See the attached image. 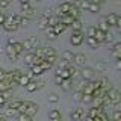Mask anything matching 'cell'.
Wrapping results in <instances>:
<instances>
[{"mask_svg": "<svg viewBox=\"0 0 121 121\" xmlns=\"http://www.w3.org/2000/svg\"><path fill=\"white\" fill-rule=\"evenodd\" d=\"M26 89H27L29 92H33V91H36V89H38V85H36V82H35V80L29 82V85L26 86Z\"/></svg>", "mask_w": 121, "mask_h": 121, "instance_id": "obj_39", "label": "cell"}, {"mask_svg": "<svg viewBox=\"0 0 121 121\" xmlns=\"http://www.w3.org/2000/svg\"><path fill=\"white\" fill-rule=\"evenodd\" d=\"M2 27L5 29L6 32H15V30L20 27V26H18L17 23L14 21V17L11 15V17H6V21H5V24H3Z\"/></svg>", "mask_w": 121, "mask_h": 121, "instance_id": "obj_3", "label": "cell"}, {"mask_svg": "<svg viewBox=\"0 0 121 121\" xmlns=\"http://www.w3.org/2000/svg\"><path fill=\"white\" fill-rule=\"evenodd\" d=\"M33 60H35V53H33V52H29L27 55L24 56V62L29 64V65L32 67V65H33Z\"/></svg>", "mask_w": 121, "mask_h": 121, "instance_id": "obj_26", "label": "cell"}, {"mask_svg": "<svg viewBox=\"0 0 121 121\" xmlns=\"http://www.w3.org/2000/svg\"><path fill=\"white\" fill-rule=\"evenodd\" d=\"M92 77H94V70H92V68L83 67V70H82V79H85V80L91 82V80H92Z\"/></svg>", "mask_w": 121, "mask_h": 121, "instance_id": "obj_8", "label": "cell"}, {"mask_svg": "<svg viewBox=\"0 0 121 121\" xmlns=\"http://www.w3.org/2000/svg\"><path fill=\"white\" fill-rule=\"evenodd\" d=\"M60 88H62L64 91H71L73 89V80H64L62 82V85H60Z\"/></svg>", "mask_w": 121, "mask_h": 121, "instance_id": "obj_28", "label": "cell"}, {"mask_svg": "<svg viewBox=\"0 0 121 121\" xmlns=\"http://www.w3.org/2000/svg\"><path fill=\"white\" fill-rule=\"evenodd\" d=\"M11 5V2H8V0H0V9L2 8H8Z\"/></svg>", "mask_w": 121, "mask_h": 121, "instance_id": "obj_51", "label": "cell"}, {"mask_svg": "<svg viewBox=\"0 0 121 121\" xmlns=\"http://www.w3.org/2000/svg\"><path fill=\"white\" fill-rule=\"evenodd\" d=\"M6 103H8V100H5V98H3L2 95H0V109H2V108H5V106H6Z\"/></svg>", "mask_w": 121, "mask_h": 121, "instance_id": "obj_54", "label": "cell"}, {"mask_svg": "<svg viewBox=\"0 0 121 121\" xmlns=\"http://www.w3.org/2000/svg\"><path fill=\"white\" fill-rule=\"evenodd\" d=\"M86 44H88L91 48H98V45H100V43L92 36H86Z\"/></svg>", "mask_w": 121, "mask_h": 121, "instance_id": "obj_22", "label": "cell"}, {"mask_svg": "<svg viewBox=\"0 0 121 121\" xmlns=\"http://www.w3.org/2000/svg\"><path fill=\"white\" fill-rule=\"evenodd\" d=\"M95 26H97V29H98V30H101V32H104V33H108V32H109V27H111V26L108 24V21H106L104 18H101L100 23H98V24H95Z\"/></svg>", "mask_w": 121, "mask_h": 121, "instance_id": "obj_12", "label": "cell"}, {"mask_svg": "<svg viewBox=\"0 0 121 121\" xmlns=\"http://www.w3.org/2000/svg\"><path fill=\"white\" fill-rule=\"evenodd\" d=\"M56 76H60L64 80H71V76L68 73V70H59V68H56Z\"/></svg>", "mask_w": 121, "mask_h": 121, "instance_id": "obj_18", "label": "cell"}, {"mask_svg": "<svg viewBox=\"0 0 121 121\" xmlns=\"http://www.w3.org/2000/svg\"><path fill=\"white\" fill-rule=\"evenodd\" d=\"M45 33H47V38H50V39H55L56 38V33L53 32V27H50V26L45 29Z\"/></svg>", "mask_w": 121, "mask_h": 121, "instance_id": "obj_42", "label": "cell"}, {"mask_svg": "<svg viewBox=\"0 0 121 121\" xmlns=\"http://www.w3.org/2000/svg\"><path fill=\"white\" fill-rule=\"evenodd\" d=\"M52 56H56L55 48H52V47H44V60L47 59V58H52Z\"/></svg>", "mask_w": 121, "mask_h": 121, "instance_id": "obj_25", "label": "cell"}, {"mask_svg": "<svg viewBox=\"0 0 121 121\" xmlns=\"http://www.w3.org/2000/svg\"><path fill=\"white\" fill-rule=\"evenodd\" d=\"M36 112H38V106L35 103H32V101H21L18 113H26L29 117H33V115H36Z\"/></svg>", "mask_w": 121, "mask_h": 121, "instance_id": "obj_2", "label": "cell"}, {"mask_svg": "<svg viewBox=\"0 0 121 121\" xmlns=\"http://www.w3.org/2000/svg\"><path fill=\"white\" fill-rule=\"evenodd\" d=\"M101 112H104V109L103 108H91V109H88V112H86V117L88 118H95V117H98Z\"/></svg>", "mask_w": 121, "mask_h": 121, "instance_id": "obj_10", "label": "cell"}, {"mask_svg": "<svg viewBox=\"0 0 121 121\" xmlns=\"http://www.w3.org/2000/svg\"><path fill=\"white\" fill-rule=\"evenodd\" d=\"M12 45H14L15 52H17V55H21V53L24 52V47H23V44H21V43H18V41H15Z\"/></svg>", "mask_w": 121, "mask_h": 121, "instance_id": "obj_33", "label": "cell"}, {"mask_svg": "<svg viewBox=\"0 0 121 121\" xmlns=\"http://www.w3.org/2000/svg\"><path fill=\"white\" fill-rule=\"evenodd\" d=\"M21 44H23V47H24V50L30 52V50H33V48H36V45H38V41H36V38L30 36V38H27V39H24Z\"/></svg>", "mask_w": 121, "mask_h": 121, "instance_id": "obj_4", "label": "cell"}, {"mask_svg": "<svg viewBox=\"0 0 121 121\" xmlns=\"http://www.w3.org/2000/svg\"><path fill=\"white\" fill-rule=\"evenodd\" d=\"M104 20L108 21L109 26H117V20H118V15L117 14H109L108 17H104Z\"/></svg>", "mask_w": 121, "mask_h": 121, "instance_id": "obj_17", "label": "cell"}, {"mask_svg": "<svg viewBox=\"0 0 121 121\" xmlns=\"http://www.w3.org/2000/svg\"><path fill=\"white\" fill-rule=\"evenodd\" d=\"M15 121H32V117L26 115V113H18L17 118H15Z\"/></svg>", "mask_w": 121, "mask_h": 121, "instance_id": "obj_35", "label": "cell"}, {"mask_svg": "<svg viewBox=\"0 0 121 121\" xmlns=\"http://www.w3.org/2000/svg\"><path fill=\"white\" fill-rule=\"evenodd\" d=\"M95 32H97V26L95 24H92V26H89L88 30H86V33H88V36H95Z\"/></svg>", "mask_w": 121, "mask_h": 121, "instance_id": "obj_40", "label": "cell"}, {"mask_svg": "<svg viewBox=\"0 0 121 121\" xmlns=\"http://www.w3.org/2000/svg\"><path fill=\"white\" fill-rule=\"evenodd\" d=\"M101 5H103V2H100V0H94V2H89V12H100L101 9Z\"/></svg>", "mask_w": 121, "mask_h": 121, "instance_id": "obj_11", "label": "cell"}, {"mask_svg": "<svg viewBox=\"0 0 121 121\" xmlns=\"http://www.w3.org/2000/svg\"><path fill=\"white\" fill-rule=\"evenodd\" d=\"M36 85H38V89H41V88L44 86V82H43V80H39V82H36Z\"/></svg>", "mask_w": 121, "mask_h": 121, "instance_id": "obj_57", "label": "cell"}, {"mask_svg": "<svg viewBox=\"0 0 121 121\" xmlns=\"http://www.w3.org/2000/svg\"><path fill=\"white\" fill-rule=\"evenodd\" d=\"M5 53L8 55V58H9L11 60H17V58H18V55H17V52H15L12 44H8L5 47Z\"/></svg>", "mask_w": 121, "mask_h": 121, "instance_id": "obj_7", "label": "cell"}, {"mask_svg": "<svg viewBox=\"0 0 121 121\" xmlns=\"http://www.w3.org/2000/svg\"><path fill=\"white\" fill-rule=\"evenodd\" d=\"M20 106H21V100H14V101H11V103H8V108H9V109H15V111H18Z\"/></svg>", "mask_w": 121, "mask_h": 121, "instance_id": "obj_31", "label": "cell"}, {"mask_svg": "<svg viewBox=\"0 0 121 121\" xmlns=\"http://www.w3.org/2000/svg\"><path fill=\"white\" fill-rule=\"evenodd\" d=\"M111 53H120L121 55V43H113L112 48H111Z\"/></svg>", "mask_w": 121, "mask_h": 121, "instance_id": "obj_41", "label": "cell"}, {"mask_svg": "<svg viewBox=\"0 0 121 121\" xmlns=\"http://www.w3.org/2000/svg\"><path fill=\"white\" fill-rule=\"evenodd\" d=\"M70 43L73 45H80L83 43V33L82 32H71Z\"/></svg>", "mask_w": 121, "mask_h": 121, "instance_id": "obj_6", "label": "cell"}, {"mask_svg": "<svg viewBox=\"0 0 121 121\" xmlns=\"http://www.w3.org/2000/svg\"><path fill=\"white\" fill-rule=\"evenodd\" d=\"M65 29H67V26H65V24H62V23L59 21V24H56L55 27H53V32L56 33V36H58V35H60L62 32H65Z\"/></svg>", "mask_w": 121, "mask_h": 121, "instance_id": "obj_24", "label": "cell"}, {"mask_svg": "<svg viewBox=\"0 0 121 121\" xmlns=\"http://www.w3.org/2000/svg\"><path fill=\"white\" fill-rule=\"evenodd\" d=\"M62 59L65 60V62H68V64H73V60H74V53L70 52V50H65V52L62 53Z\"/></svg>", "mask_w": 121, "mask_h": 121, "instance_id": "obj_14", "label": "cell"}, {"mask_svg": "<svg viewBox=\"0 0 121 121\" xmlns=\"http://www.w3.org/2000/svg\"><path fill=\"white\" fill-rule=\"evenodd\" d=\"M71 118H73V121H82L83 118H86V112L82 108H76L71 112Z\"/></svg>", "mask_w": 121, "mask_h": 121, "instance_id": "obj_5", "label": "cell"}, {"mask_svg": "<svg viewBox=\"0 0 121 121\" xmlns=\"http://www.w3.org/2000/svg\"><path fill=\"white\" fill-rule=\"evenodd\" d=\"M76 3H77V8L80 9V12L83 9H85V11L89 9V2H76Z\"/></svg>", "mask_w": 121, "mask_h": 121, "instance_id": "obj_36", "label": "cell"}, {"mask_svg": "<svg viewBox=\"0 0 121 121\" xmlns=\"http://www.w3.org/2000/svg\"><path fill=\"white\" fill-rule=\"evenodd\" d=\"M0 70H2V68H0Z\"/></svg>", "mask_w": 121, "mask_h": 121, "instance_id": "obj_62", "label": "cell"}, {"mask_svg": "<svg viewBox=\"0 0 121 121\" xmlns=\"http://www.w3.org/2000/svg\"><path fill=\"white\" fill-rule=\"evenodd\" d=\"M20 6H21V9H29V8H32V5H30L27 0H21V2H20Z\"/></svg>", "mask_w": 121, "mask_h": 121, "instance_id": "obj_45", "label": "cell"}, {"mask_svg": "<svg viewBox=\"0 0 121 121\" xmlns=\"http://www.w3.org/2000/svg\"><path fill=\"white\" fill-rule=\"evenodd\" d=\"M56 24H59V17L53 15V17H50V18H48V26H50V27H55Z\"/></svg>", "mask_w": 121, "mask_h": 121, "instance_id": "obj_37", "label": "cell"}, {"mask_svg": "<svg viewBox=\"0 0 121 121\" xmlns=\"http://www.w3.org/2000/svg\"><path fill=\"white\" fill-rule=\"evenodd\" d=\"M82 97H83V92H80V91H76L74 100H76V101H82Z\"/></svg>", "mask_w": 121, "mask_h": 121, "instance_id": "obj_48", "label": "cell"}, {"mask_svg": "<svg viewBox=\"0 0 121 121\" xmlns=\"http://www.w3.org/2000/svg\"><path fill=\"white\" fill-rule=\"evenodd\" d=\"M71 27H73V32H82V21L76 20L73 24H71Z\"/></svg>", "mask_w": 121, "mask_h": 121, "instance_id": "obj_32", "label": "cell"}, {"mask_svg": "<svg viewBox=\"0 0 121 121\" xmlns=\"http://www.w3.org/2000/svg\"><path fill=\"white\" fill-rule=\"evenodd\" d=\"M120 101H121V92L118 89L112 88L106 92V95H104V104L106 106L108 104H118Z\"/></svg>", "mask_w": 121, "mask_h": 121, "instance_id": "obj_1", "label": "cell"}, {"mask_svg": "<svg viewBox=\"0 0 121 121\" xmlns=\"http://www.w3.org/2000/svg\"><path fill=\"white\" fill-rule=\"evenodd\" d=\"M73 62L76 64V67H85V62H86L85 55H83V53H76Z\"/></svg>", "mask_w": 121, "mask_h": 121, "instance_id": "obj_9", "label": "cell"}, {"mask_svg": "<svg viewBox=\"0 0 121 121\" xmlns=\"http://www.w3.org/2000/svg\"><path fill=\"white\" fill-rule=\"evenodd\" d=\"M115 67L118 68V70H121V59H117L115 60Z\"/></svg>", "mask_w": 121, "mask_h": 121, "instance_id": "obj_56", "label": "cell"}, {"mask_svg": "<svg viewBox=\"0 0 121 121\" xmlns=\"http://www.w3.org/2000/svg\"><path fill=\"white\" fill-rule=\"evenodd\" d=\"M6 76H8V71H5V70H0V82L6 80Z\"/></svg>", "mask_w": 121, "mask_h": 121, "instance_id": "obj_50", "label": "cell"}, {"mask_svg": "<svg viewBox=\"0 0 121 121\" xmlns=\"http://www.w3.org/2000/svg\"><path fill=\"white\" fill-rule=\"evenodd\" d=\"M0 95H2L3 98H5V100H8V98H9L11 95H12V89H6V91H2V92H0Z\"/></svg>", "mask_w": 121, "mask_h": 121, "instance_id": "obj_43", "label": "cell"}, {"mask_svg": "<svg viewBox=\"0 0 121 121\" xmlns=\"http://www.w3.org/2000/svg\"><path fill=\"white\" fill-rule=\"evenodd\" d=\"M30 68H32L30 71L33 73V76H39V74H43V73H44L43 68H41V65H32Z\"/></svg>", "mask_w": 121, "mask_h": 121, "instance_id": "obj_34", "label": "cell"}, {"mask_svg": "<svg viewBox=\"0 0 121 121\" xmlns=\"http://www.w3.org/2000/svg\"><path fill=\"white\" fill-rule=\"evenodd\" d=\"M47 100H48V103H58V101H59V97H58V94L52 92V94H48Z\"/></svg>", "mask_w": 121, "mask_h": 121, "instance_id": "obj_38", "label": "cell"}, {"mask_svg": "<svg viewBox=\"0 0 121 121\" xmlns=\"http://www.w3.org/2000/svg\"><path fill=\"white\" fill-rule=\"evenodd\" d=\"M53 121H62V120H53Z\"/></svg>", "mask_w": 121, "mask_h": 121, "instance_id": "obj_60", "label": "cell"}, {"mask_svg": "<svg viewBox=\"0 0 121 121\" xmlns=\"http://www.w3.org/2000/svg\"><path fill=\"white\" fill-rule=\"evenodd\" d=\"M98 82H100V88H101V89H106V91L112 89V83L109 82L106 77H101V79H98Z\"/></svg>", "mask_w": 121, "mask_h": 121, "instance_id": "obj_13", "label": "cell"}, {"mask_svg": "<svg viewBox=\"0 0 121 121\" xmlns=\"http://www.w3.org/2000/svg\"><path fill=\"white\" fill-rule=\"evenodd\" d=\"M3 52H5V50H3V48H0V55H2V53H3Z\"/></svg>", "mask_w": 121, "mask_h": 121, "instance_id": "obj_59", "label": "cell"}, {"mask_svg": "<svg viewBox=\"0 0 121 121\" xmlns=\"http://www.w3.org/2000/svg\"><path fill=\"white\" fill-rule=\"evenodd\" d=\"M67 70H68V73H70V76H71V80H74V79L79 77V71H77V67H76V65L70 64V67H68Z\"/></svg>", "mask_w": 121, "mask_h": 121, "instance_id": "obj_15", "label": "cell"}, {"mask_svg": "<svg viewBox=\"0 0 121 121\" xmlns=\"http://www.w3.org/2000/svg\"><path fill=\"white\" fill-rule=\"evenodd\" d=\"M53 65L52 64H48L47 60H43V64H41V68H43V71H47V70H50Z\"/></svg>", "mask_w": 121, "mask_h": 121, "instance_id": "obj_46", "label": "cell"}, {"mask_svg": "<svg viewBox=\"0 0 121 121\" xmlns=\"http://www.w3.org/2000/svg\"><path fill=\"white\" fill-rule=\"evenodd\" d=\"M112 121H121V111H115L113 112V117H112Z\"/></svg>", "mask_w": 121, "mask_h": 121, "instance_id": "obj_47", "label": "cell"}, {"mask_svg": "<svg viewBox=\"0 0 121 121\" xmlns=\"http://www.w3.org/2000/svg\"><path fill=\"white\" fill-rule=\"evenodd\" d=\"M48 118H50L52 121L53 120H62V115H60V112L58 111V109H52V111L48 112Z\"/></svg>", "mask_w": 121, "mask_h": 121, "instance_id": "obj_21", "label": "cell"}, {"mask_svg": "<svg viewBox=\"0 0 121 121\" xmlns=\"http://www.w3.org/2000/svg\"><path fill=\"white\" fill-rule=\"evenodd\" d=\"M104 43H108V44H109V43H113V35H112V33H109V32L106 33V39H104Z\"/></svg>", "mask_w": 121, "mask_h": 121, "instance_id": "obj_49", "label": "cell"}, {"mask_svg": "<svg viewBox=\"0 0 121 121\" xmlns=\"http://www.w3.org/2000/svg\"><path fill=\"white\" fill-rule=\"evenodd\" d=\"M86 85H88V80H85V79H80V80L77 82V85H76V91H80V92H83V89H85Z\"/></svg>", "mask_w": 121, "mask_h": 121, "instance_id": "obj_27", "label": "cell"}, {"mask_svg": "<svg viewBox=\"0 0 121 121\" xmlns=\"http://www.w3.org/2000/svg\"><path fill=\"white\" fill-rule=\"evenodd\" d=\"M17 115H18V111H15V109H9L8 108L6 109V112H5V118H17Z\"/></svg>", "mask_w": 121, "mask_h": 121, "instance_id": "obj_30", "label": "cell"}, {"mask_svg": "<svg viewBox=\"0 0 121 121\" xmlns=\"http://www.w3.org/2000/svg\"><path fill=\"white\" fill-rule=\"evenodd\" d=\"M94 38H95V39L98 41V43L101 44V43H104V39H106V33L97 29V32H95V36H94Z\"/></svg>", "mask_w": 121, "mask_h": 121, "instance_id": "obj_29", "label": "cell"}, {"mask_svg": "<svg viewBox=\"0 0 121 121\" xmlns=\"http://www.w3.org/2000/svg\"><path fill=\"white\" fill-rule=\"evenodd\" d=\"M92 100H94V97H92V95L83 94V97H82V101H83V103H92Z\"/></svg>", "mask_w": 121, "mask_h": 121, "instance_id": "obj_44", "label": "cell"}, {"mask_svg": "<svg viewBox=\"0 0 121 121\" xmlns=\"http://www.w3.org/2000/svg\"><path fill=\"white\" fill-rule=\"evenodd\" d=\"M55 82H56V83H58V85L60 86V85H62V82H64V79L60 77V76H56V74H55Z\"/></svg>", "mask_w": 121, "mask_h": 121, "instance_id": "obj_52", "label": "cell"}, {"mask_svg": "<svg viewBox=\"0 0 121 121\" xmlns=\"http://www.w3.org/2000/svg\"><path fill=\"white\" fill-rule=\"evenodd\" d=\"M38 27H39L41 30H45L48 27V18L44 17V15H41L39 17V23H38Z\"/></svg>", "mask_w": 121, "mask_h": 121, "instance_id": "obj_19", "label": "cell"}, {"mask_svg": "<svg viewBox=\"0 0 121 121\" xmlns=\"http://www.w3.org/2000/svg\"><path fill=\"white\" fill-rule=\"evenodd\" d=\"M118 30H121V15H118V20H117V26H115Z\"/></svg>", "mask_w": 121, "mask_h": 121, "instance_id": "obj_55", "label": "cell"}, {"mask_svg": "<svg viewBox=\"0 0 121 121\" xmlns=\"http://www.w3.org/2000/svg\"><path fill=\"white\" fill-rule=\"evenodd\" d=\"M118 32H120V33H121V30H118Z\"/></svg>", "mask_w": 121, "mask_h": 121, "instance_id": "obj_61", "label": "cell"}, {"mask_svg": "<svg viewBox=\"0 0 121 121\" xmlns=\"http://www.w3.org/2000/svg\"><path fill=\"white\" fill-rule=\"evenodd\" d=\"M11 76H12L14 85H18V80H20V77L23 76V73H21L20 70H14V71H11Z\"/></svg>", "mask_w": 121, "mask_h": 121, "instance_id": "obj_23", "label": "cell"}, {"mask_svg": "<svg viewBox=\"0 0 121 121\" xmlns=\"http://www.w3.org/2000/svg\"><path fill=\"white\" fill-rule=\"evenodd\" d=\"M20 14H21L24 18H27V20H30V18H32L33 15H35V9H33V8H29V9H23Z\"/></svg>", "mask_w": 121, "mask_h": 121, "instance_id": "obj_20", "label": "cell"}, {"mask_svg": "<svg viewBox=\"0 0 121 121\" xmlns=\"http://www.w3.org/2000/svg\"><path fill=\"white\" fill-rule=\"evenodd\" d=\"M59 21L62 23V24H65L67 27H68V26H71L76 20H74L73 17H71V15H64V17H60V18H59Z\"/></svg>", "mask_w": 121, "mask_h": 121, "instance_id": "obj_16", "label": "cell"}, {"mask_svg": "<svg viewBox=\"0 0 121 121\" xmlns=\"http://www.w3.org/2000/svg\"><path fill=\"white\" fill-rule=\"evenodd\" d=\"M104 68H106L104 64H98V70H104Z\"/></svg>", "mask_w": 121, "mask_h": 121, "instance_id": "obj_58", "label": "cell"}, {"mask_svg": "<svg viewBox=\"0 0 121 121\" xmlns=\"http://www.w3.org/2000/svg\"><path fill=\"white\" fill-rule=\"evenodd\" d=\"M5 21H6V15L3 14V12H0V26L5 24Z\"/></svg>", "mask_w": 121, "mask_h": 121, "instance_id": "obj_53", "label": "cell"}]
</instances>
